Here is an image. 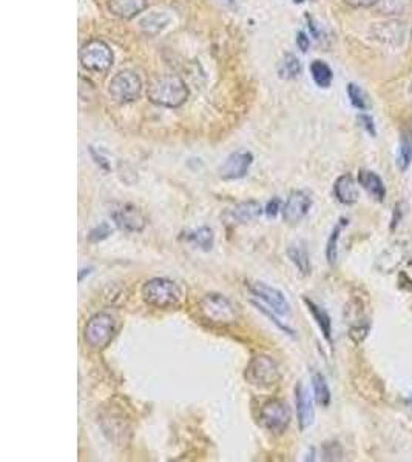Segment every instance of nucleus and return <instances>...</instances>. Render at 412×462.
<instances>
[{"label": "nucleus", "instance_id": "obj_12", "mask_svg": "<svg viewBox=\"0 0 412 462\" xmlns=\"http://www.w3.org/2000/svg\"><path fill=\"white\" fill-rule=\"evenodd\" d=\"M254 162V156L247 151H238L230 154L226 162L220 168V176L226 180L241 179L249 173V168Z\"/></svg>", "mask_w": 412, "mask_h": 462}, {"label": "nucleus", "instance_id": "obj_14", "mask_svg": "<svg viewBox=\"0 0 412 462\" xmlns=\"http://www.w3.org/2000/svg\"><path fill=\"white\" fill-rule=\"evenodd\" d=\"M371 33L374 39L381 44L397 45L402 44L404 39V25L399 20H386V22L372 25Z\"/></svg>", "mask_w": 412, "mask_h": 462}, {"label": "nucleus", "instance_id": "obj_8", "mask_svg": "<svg viewBox=\"0 0 412 462\" xmlns=\"http://www.w3.org/2000/svg\"><path fill=\"white\" fill-rule=\"evenodd\" d=\"M292 421V413L289 405L279 399H272L261 407L260 411V424L267 431L274 435H281Z\"/></svg>", "mask_w": 412, "mask_h": 462}, {"label": "nucleus", "instance_id": "obj_10", "mask_svg": "<svg viewBox=\"0 0 412 462\" xmlns=\"http://www.w3.org/2000/svg\"><path fill=\"white\" fill-rule=\"evenodd\" d=\"M249 290L254 296L263 300L266 305H269L270 310L274 313L281 314V316H288V314H290V304L289 300L286 299L284 293L281 290L275 289V286H270L266 282H250Z\"/></svg>", "mask_w": 412, "mask_h": 462}, {"label": "nucleus", "instance_id": "obj_23", "mask_svg": "<svg viewBox=\"0 0 412 462\" xmlns=\"http://www.w3.org/2000/svg\"><path fill=\"white\" fill-rule=\"evenodd\" d=\"M312 388H313V397H315V402L321 407H327L331 404V388L326 382V377L321 373H313L312 376Z\"/></svg>", "mask_w": 412, "mask_h": 462}, {"label": "nucleus", "instance_id": "obj_34", "mask_svg": "<svg viewBox=\"0 0 412 462\" xmlns=\"http://www.w3.org/2000/svg\"><path fill=\"white\" fill-rule=\"evenodd\" d=\"M297 45H298V48H299V50H302L303 53H306L307 50H309L311 40H309V37H307L303 31H299V33H298V37H297Z\"/></svg>", "mask_w": 412, "mask_h": 462}, {"label": "nucleus", "instance_id": "obj_36", "mask_svg": "<svg viewBox=\"0 0 412 462\" xmlns=\"http://www.w3.org/2000/svg\"><path fill=\"white\" fill-rule=\"evenodd\" d=\"M411 94H412V83H411Z\"/></svg>", "mask_w": 412, "mask_h": 462}, {"label": "nucleus", "instance_id": "obj_11", "mask_svg": "<svg viewBox=\"0 0 412 462\" xmlns=\"http://www.w3.org/2000/svg\"><path fill=\"white\" fill-rule=\"evenodd\" d=\"M311 208V196L303 190H295L289 194V198L281 209L283 219L286 223H289V225H295V223L302 222L306 218Z\"/></svg>", "mask_w": 412, "mask_h": 462}, {"label": "nucleus", "instance_id": "obj_25", "mask_svg": "<svg viewBox=\"0 0 412 462\" xmlns=\"http://www.w3.org/2000/svg\"><path fill=\"white\" fill-rule=\"evenodd\" d=\"M347 225V219H340V222L337 225L333 227L332 233L329 236V239H327V245H326V259L329 265H333L337 262V257H338V241H340V236H341V231Z\"/></svg>", "mask_w": 412, "mask_h": 462}, {"label": "nucleus", "instance_id": "obj_33", "mask_svg": "<svg viewBox=\"0 0 412 462\" xmlns=\"http://www.w3.org/2000/svg\"><path fill=\"white\" fill-rule=\"evenodd\" d=\"M346 5L352 6V8H371V6L377 5L380 0H345Z\"/></svg>", "mask_w": 412, "mask_h": 462}, {"label": "nucleus", "instance_id": "obj_22", "mask_svg": "<svg viewBox=\"0 0 412 462\" xmlns=\"http://www.w3.org/2000/svg\"><path fill=\"white\" fill-rule=\"evenodd\" d=\"M412 164V132L402 131L400 145H399V156H397V166L400 171H406Z\"/></svg>", "mask_w": 412, "mask_h": 462}, {"label": "nucleus", "instance_id": "obj_4", "mask_svg": "<svg viewBox=\"0 0 412 462\" xmlns=\"http://www.w3.org/2000/svg\"><path fill=\"white\" fill-rule=\"evenodd\" d=\"M244 377L256 388H270L281 379V372L274 358L267 354H258L247 363Z\"/></svg>", "mask_w": 412, "mask_h": 462}, {"label": "nucleus", "instance_id": "obj_35", "mask_svg": "<svg viewBox=\"0 0 412 462\" xmlns=\"http://www.w3.org/2000/svg\"><path fill=\"white\" fill-rule=\"evenodd\" d=\"M293 2H295V3H302V2H304V0H293Z\"/></svg>", "mask_w": 412, "mask_h": 462}, {"label": "nucleus", "instance_id": "obj_27", "mask_svg": "<svg viewBox=\"0 0 412 462\" xmlns=\"http://www.w3.org/2000/svg\"><path fill=\"white\" fill-rule=\"evenodd\" d=\"M347 96H349V99H351V103L357 110H360V111L369 110L368 96L359 85H355V83H349V85H347Z\"/></svg>", "mask_w": 412, "mask_h": 462}, {"label": "nucleus", "instance_id": "obj_28", "mask_svg": "<svg viewBox=\"0 0 412 462\" xmlns=\"http://www.w3.org/2000/svg\"><path fill=\"white\" fill-rule=\"evenodd\" d=\"M113 234V228H111L107 222H102L99 225L94 227L92 231L88 233V241L97 243L108 239V237Z\"/></svg>", "mask_w": 412, "mask_h": 462}, {"label": "nucleus", "instance_id": "obj_7", "mask_svg": "<svg viewBox=\"0 0 412 462\" xmlns=\"http://www.w3.org/2000/svg\"><path fill=\"white\" fill-rule=\"evenodd\" d=\"M142 91L141 77L136 73L125 69L117 73L108 83V93L111 99L120 103H130L139 99Z\"/></svg>", "mask_w": 412, "mask_h": 462}, {"label": "nucleus", "instance_id": "obj_31", "mask_svg": "<svg viewBox=\"0 0 412 462\" xmlns=\"http://www.w3.org/2000/svg\"><path fill=\"white\" fill-rule=\"evenodd\" d=\"M279 209H283L281 208V200H279L278 198H275V199H272L269 202L266 209H264V213L267 214L269 219H274V218H277V214H278Z\"/></svg>", "mask_w": 412, "mask_h": 462}, {"label": "nucleus", "instance_id": "obj_2", "mask_svg": "<svg viewBox=\"0 0 412 462\" xmlns=\"http://www.w3.org/2000/svg\"><path fill=\"white\" fill-rule=\"evenodd\" d=\"M141 296L145 304L155 308L179 307L184 299L181 286L167 277H153L145 281L141 289Z\"/></svg>", "mask_w": 412, "mask_h": 462}, {"label": "nucleus", "instance_id": "obj_30", "mask_svg": "<svg viewBox=\"0 0 412 462\" xmlns=\"http://www.w3.org/2000/svg\"><path fill=\"white\" fill-rule=\"evenodd\" d=\"M254 305L258 308V310H260V311H263L264 314H266V316L272 320V322H274V324L279 328V330H283L284 333H288V334H290V336H293V333H295V332H293L292 330V328H289L288 325H286V324H283V322H279L275 316H274V314H272V311L270 310H267V308H264L263 305H260V304H258V302H254Z\"/></svg>", "mask_w": 412, "mask_h": 462}, {"label": "nucleus", "instance_id": "obj_17", "mask_svg": "<svg viewBox=\"0 0 412 462\" xmlns=\"http://www.w3.org/2000/svg\"><path fill=\"white\" fill-rule=\"evenodd\" d=\"M359 184L365 188L369 196H372L375 200L383 202L386 198V187L383 184L379 174L371 170H360L359 173Z\"/></svg>", "mask_w": 412, "mask_h": 462}, {"label": "nucleus", "instance_id": "obj_5", "mask_svg": "<svg viewBox=\"0 0 412 462\" xmlns=\"http://www.w3.org/2000/svg\"><path fill=\"white\" fill-rule=\"evenodd\" d=\"M81 65L90 73L106 74L113 67V51L104 40L93 39L81 48Z\"/></svg>", "mask_w": 412, "mask_h": 462}, {"label": "nucleus", "instance_id": "obj_16", "mask_svg": "<svg viewBox=\"0 0 412 462\" xmlns=\"http://www.w3.org/2000/svg\"><path fill=\"white\" fill-rule=\"evenodd\" d=\"M333 194L340 204L354 205L360 198L357 182H355L351 174H343V176H340L335 180Z\"/></svg>", "mask_w": 412, "mask_h": 462}, {"label": "nucleus", "instance_id": "obj_21", "mask_svg": "<svg viewBox=\"0 0 412 462\" xmlns=\"http://www.w3.org/2000/svg\"><path fill=\"white\" fill-rule=\"evenodd\" d=\"M288 256L290 259V262L295 265L297 270L302 273L303 276H309L312 265H311V257L307 250L302 245H292V247L288 248Z\"/></svg>", "mask_w": 412, "mask_h": 462}, {"label": "nucleus", "instance_id": "obj_32", "mask_svg": "<svg viewBox=\"0 0 412 462\" xmlns=\"http://www.w3.org/2000/svg\"><path fill=\"white\" fill-rule=\"evenodd\" d=\"M359 121L361 122L363 125V128H365L369 135H371L372 137H375L377 135V131H375V125H374V119L371 116H368V114H360L359 116Z\"/></svg>", "mask_w": 412, "mask_h": 462}, {"label": "nucleus", "instance_id": "obj_15", "mask_svg": "<svg viewBox=\"0 0 412 462\" xmlns=\"http://www.w3.org/2000/svg\"><path fill=\"white\" fill-rule=\"evenodd\" d=\"M264 212V208L261 207L260 202L256 200H246V202H240L238 205H235L233 208H230L226 218L230 222H236V223H247L252 222L258 218H261V214Z\"/></svg>", "mask_w": 412, "mask_h": 462}, {"label": "nucleus", "instance_id": "obj_20", "mask_svg": "<svg viewBox=\"0 0 412 462\" xmlns=\"http://www.w3.org/2000/svg\"><path fill=\"white\" fill-rule=\"evenodd\" d=\"M304 304L307 307V310H309V313L312 314L313 320L317 322L321 333H323V338L329 342V344H332V319L329 316V313L307 298H304Z\"/></svg>", "mask_w": 412, "mask_h": 462}, {"label": "nucleus", "instance_id": "obj_9", "mask_svg": "<svg viewBox=\"0 0 412 462\" xmlns=\"http://www.w3.org/2000/svg\"><path fill=\"white\" fill-rule=\"evenodd\" d=\"M110 216L115 225L125 233H141L147 223L141 208L130 202H116L111 205Z\"/></svg>", "mask_w": 412, "mask_h": 462}, {"label": "nucleus", "instance_id": "obj_26", "mask_svg": "<svg viewBox=\"0 0 412 462\" xmlns=\"http://www.w3.org/2000/svg\"><path fill=\"white\" fill-rule=\"evenodd\" d=\"M302 73V64L293 54H288L279 65V76L284 79H295Z\"/></svg>", "mask_w": 412, "mask_h": 462}, {"label": "nucleus", "instance_id": "obj_37", "mask_svg": "<svg viewBox=\"0 0 412 462\" xmlns=\"http://www.w3.org/2000/svg\"><path fill=\"white\" fill-rule=\"evenodd\" d=\"M411 39H412V30H411Z\"/></svg>", "mask_w": 412, "mask_h": 462}, {"label": "nucleus", "instance_id": "obj_1", "mask_svg": "<svg viewBox=\"0 0 412 462\" xmlns=\"http://www.w3.org/2000/svg\"><path fill=\"white\" fill-rule=\"evenodd\" d=\"M147 97L149 101L159 107L178 108L188 97V88L183 79L178 76L165 74L159 76L150 82L147 88Z\"/></svg>", "mask_w": 412, "mask_h": 462}, {"label": "nucleus", "instance_id": "obj_18", "mask_svg": "<svg viewBox=\"0 0 412 462\" xmlns=\"http://www.w3.org/2000/svg\"><path fill=\"white\" fill-rule=\"evenodd\" d=\"M147 6V0H110L108 10L111 14L121 19H131L142 12Z\"/></svg>", "mask_w": 412, "mask_h": 462}, {"label": "nucleus", "instance_id": "obj_19", "mask_svg": "<svg viewBox=\"0 0 412 462\" xmlns=\"http://www.w3.org/2000/svg\"><path fill=\"white\" fill-rule=\"evenodd\" d=\"M183 239L188 243H192L193 247H197L202 251H211L215 243V234L213 230L208 227H199L195 230H188L183 233Z\"/></svg>", "mask_w": 412, "mask_h": 462}, {"label": "nucleus", "instance_id": "obj_24", "mask_svg": "<svg viewBox=\"0 0 412 462\" xmlns=\"http://www.w3.org/2000/svg\"><path fill=\"white\" fill-rule=\"evenodd\" d=\"M311 73H312L313 80H315V83L320 88H329L331 87L333 74H332L331 67L327 65L326 62L313 60L312 65H311Z\"/></svg>", "mask_w": 412, "mask_h": 462}, {"label": "nucleus", "instance_id": "obj_29", "mask_svg": "<svg viewBox=\"0 0 412 462\" xmlns=\"http://www.w3.org/2000/svg\"><path fill=\"white\" fill-rule=\"evenodd\" d=\"M369 334V324H359L354 325L351 330H349V338L352 339L354 344H361L363 341L368 338Z\"/></svg>", "mask_w": 412, "mask_h": 462}, {"label": "nucleus", "instance_id": "obj_13", "mask_svg": "<svg viewBox=\"0 0 412 462\" xmlns=\"http://www.w3.org/2000/svg\"><path fill=\"white\" fill-rule=\"evenodd\" d=\"M295 404H297V418L299 430L304 431L313 424V418H315V410H313V401L302 382L297 384L295 387Z\"/></svg>", "mask_w": 412, "mask_h": 462}, {"label": "nucleus", "instance_id": "obj_6", "mask_svg": "<svg viewBox=\"0 0 412 462\" xmlns=\"http://www.w3.org/2000/svg\"><path fill=\"white\" fill-rule=\"evenodd\" d=\"M199 313L207 322L216 325H230L236 320L233 304L218 293H211L201 299Z\"/></svg>", "mask_w": 412, "mask_h": 462}, {"label": "nucleus", "instance_id": "obj_3", "mask_svg": "<svg viewBox=\"0 0 412 462\" xmlns=\"http://www.w3.org/2000/svg\"><path fill=\"white\" fill-rule=\"evenodd\" d=\"M116 333V320L110 313L101 311L93 314L83 328L85 344L93 350H104L110 345Z\"/></svg>", "mask_w": 412, "mask_h": 462}]
</instances>
